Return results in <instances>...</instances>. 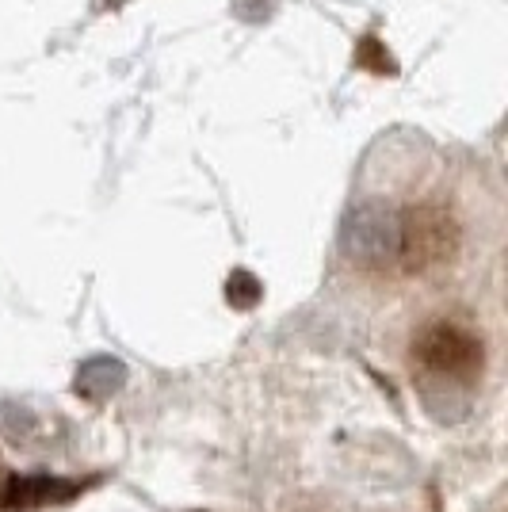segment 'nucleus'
Listing matches in <instances>:
<instances>
[{
  "label": "nucleus",
  "mask_w": 508,
  "mask_h": 512,
  "mask_svg": "<svg viewBox=\"0 0 508 512\" xmlns=\"http://www.w3.org/2000/svg\"><path fill=\"white\" fill-rule=\"evenodd\" d=\"M123 379H127L123 363L111 360V356H96V360H88L77 371V394L88 398V402H104V398H111L123 386Z\"/></svg>",
  "instance_id": "4"
},
{
  "label": "nucleus",
  "mask_w": 508,
  "mask_h": 512,
  "mask_svg": "<svg viewBox=\"0 0 508 512\" xmlns=\"http://www.w3.org/2000/svg\"><path fill=\"white\" fill-rule=\"evenodd\" d=\"M486 367V341L474 325L459 318L428 321L413 337V371L421 383L474 386Z\"/></svg>",
  "instance_id": "1"
},
{
  "label": "nucleus",
  "mask_w": 508,
  "mask_h": 512,
  "mask_svg": "<svg viewBox=\"0 0 508 512\" xmlns=\"http://www.w3.org/2000/svg\"><path fill=\"white\" fill-rule=\"evenodd\" d=\"M348 256L360 268H398L402 256V214L386 211V207H360L352 214L348 230H344Z\"/></svg>",
  "instance_id": "2"
},
{
  "label": "nucleus",
  "mask_w": 508,
  "mask_h": 512,
  "mask_svg": "<svg viewBox=\"0 0 508 512\" xmlns=\"http://www.w3.org/2000/svg\"><path fill=\"white\" fill-rule=\"evenodd\" d=\"M260 299V287H256V279L249 272H237L230 279V302L233 306H253Z\"/></svg>",
  "instance_id": "5"
},
{
  "label": "nucleus",
  "mask_w": 508,
  "mask_h": 512,
  "mask_svg": "<svg viewBox=\"0 0 508 512\" xmlns=\"http://www.w3.org/2000/svg\"><path fill=\"white\" fill-rule=\"evenodd\" d=\"M81 490L77 482H62V478H46V474H35V478H12L8 490L0 493V505L16 509V505H46V501H69L73 493Z\"/></svg>",
  "instance_id": "3"
}]
</instances>
